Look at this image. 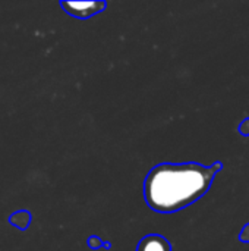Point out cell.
<instances>
[{
	"instance_id": "ba28073f",
	"label": "cell",
	"mask_w": 249,
	"mask_h": 251,
	"mask_svg": "<svg viewBox=\"0 0 249 251\" xmlns=\"http://www.w3.org/2000/svg\"><path fill=\"white\" fill-rule=\"evenodd\" d=\"M210 169H211V172L214 174V175H217L222 169H223V163L219 160V162H216V163H213L211 166H210Z\"/></svg>"
},
{
	"instance_id": "277c9868",
	"label": "cell",
	"mask_w": 249,
	"mask_h": 251,
	"mask_svg": "<svg viewBox=\"0 0 249 251\" xmlns=\"http://www.w3.org/2000/svg\"><path fill=\"white\" fill-rule=\"evenodd\" d=\"M9 224L21 231H25L29 228L31 224V213L28 210H18L13 215L9 216Z\"/></svg>"
},
{
	"instance_id": "52a82bcc",
	"label": "cell",
	"mask_w": 249,
	"mask_h": 251,
	"mask_svg": "<svg viewBox=\"0 0 249 251\" xmlns=\"http://www.w3.org/2000/svg\"><path fill=\"white\" fill-rule=\"evenodd\" d=\"M239 241L241 243H249V224H247L244 228H242V231H241V234H239Z\"/></svg>"
},
{
	"instance_id": "9c48e42d",
	"label": "cell",
	"mask_w": 249,
	"mask_h": 251,
	"mask_svg": "<svg viewBox=\"0 0 249 251\" xmlns=\"http://www.w3.org/2000/svg\"><path fill=\"white\" fill-rule=\"evenodd\" d=\"M103 249H106V250H110L112 249V243H103Z\"/></svg>"
},
{
	"instance_id": "8992f818",
	"label": "cell",
	"mask_w": 249,
	"mask_h": 251,
	"mask_svg": "<svg viewBox=\"0 0 249 251\" xmlns=\"http://www.w3.org/2000/svg\"><path fill=\"white\" fill-rule=\"evenodd\" d=\"M239 134L244 135V137H249V118L244 119L241 124H239V128H238Z\"/></svg>"
},
{
	"instance_id": "7a4b0ae2",
	"label": "cell",
	"mask_w": 249,
	"mask_h": 251,
	"mask_svg": "<svg viewBox=\"0 0 249 251\" xmlns=\"http://www.w3.org/2000/svg\"><path fill=\"white\" fill-rule=\"evenodd\" d=\"M65 12L70 16H75L78 19H88L100 12H103L107 7L106 1L94 0V1H60L59 3Z\"/></svg>"
},
{
	"instance_id": "3957f363",
	"label": "cell",
	"mask_w": 249,
	"mask_h": 251,
	"mask_svg": "<svg viewBox=\"0 0 249 251\" xmlns=\"http://www.w3.org/2000/svg\"><path fill=\"white\" fill-rule=\"evenodd\" d=\"M136 251H172V244L163 235L148 234L138 243Z\"/></svg>"
},
{
	"instance_id": "5b68a950",
	"label": "cell",
	"mask_w": 249,
	"mask_h": 251,
	"mask_svg": "<svg viewBox=\"0 0 249 251\" xmlns=\"http://www.w3.org/2000/svg\"><path fill=\"white\" fill-rule=\"evenodd\" d=\"M87 244H88V247H90L91 250H98V249L103 247V241H101L100 237H97V235H91V237L87 240Z\"/></svg>"
},
{
	"instance_id": "6da1fadb",
	"label": "cell",
	"mask_w": 249,
	"mask_h": 251,
	"mask_svg": "<svg viewBox=\"0 0 249 251\" xmlns=\"http://www.w3.org/2000/svg\"><path fill=\"white\" fill-rule=\"evenodd\" d=\"M214 176L210 166L197 162L160 163L145 176V203L157 213H176L204 197Z\"/></svg>"
}]
</instances>
